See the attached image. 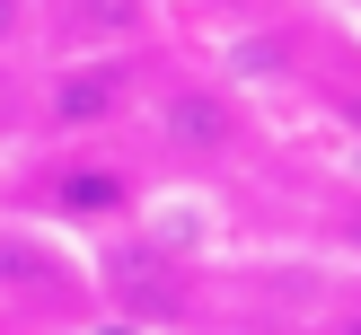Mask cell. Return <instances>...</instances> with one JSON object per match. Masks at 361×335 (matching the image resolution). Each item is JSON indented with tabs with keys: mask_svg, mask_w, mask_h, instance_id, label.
Listing matches in <instances>:
<instances>
[{
	"mask_svg": "<svg viewBox=\"0 0 361 335\" xmlns=\"http://www.w3.org/2000/svg\"><path fill=\"white\" fill-rule=\"evenodd\" d=\"M18 27H27V9H18V0H0V44H9Z\"/></svg>",
	"mask_w": 361,
	"mask_h": 335,
	"instance_id": "7",
	"label": "cell"
},
{
	"mask_svg": "<svg viewBox=\"0 0 361 335\" xmlns=\"http://www.w3.org/2000/svg\"><path fill=\"white\" fill-rule=\"evenodd\" d=\"M123 203H133V185H123L115 168H97V159H80L71 176H53V212H71V221H115Z\"/></svg>",
	"mask_w": 361,
	"mask_h": 335,
	"instance_id": "5",
	"label": "cell"
},
{
	"mask_svg": "<svg viewBox=\"0 0 361 335\" xmlns=\"http://www.w3.org/2000/svg\"><path fill=\"white\" fill-rule=\"evenodd\" d=\"M53 27L80 35V44H115L141 27V0H53Z\"/></svg>",
	"mask_w": 361,
	"mask_h": 335,
	"instance_id": "6",
	"label": "cell"
},
{
	"mask_svg": "<svg viewBox=\"0 0 361 335\" xmlns=\"http://www.w3.org/2000/svg\"><path fill=\"white\" fill-rule=\"evenodd\" d=\"M97 282H106V300H115L123 317H141V327H176V317L194 309V264L176 256L168 238H115L97 256Z\"/></svg>",
	"mask_w": 361,
	"mask_h": 335,
	"instance_id": "1",
	"label": "cell"
},
{
	"mask_svg": "<svg viewBox=\"0 0 361 335\" xmlns=\"http://www.w3.org/2000/svg\"><path fill=\"white\" fill-rule=\"evenodd\" d=\"M159 141H168L176 159H221L229 141H238V97H229V88H203V80L168 88V97H159Z\"/></svg>",
	"mask_w": 361,
	"mask_h": 335,
	"instance_id": "2",
	"label": "cell"
},
{
	"mask_svg": "<svg viewBox=\"0 0 361 335\" xmlns=\"http://www.w3.org/2000/svg\"><path fill=\"white\" fill-rule=\"evenodd\" d=\"M123 97H133V62H80V71H62V80H53L44 115L62 123V133H97V123L123 115Z\"/></svg>",
	"mask_w": 361,
	"mask_h": 335,
	"instance_id": "4",
	"label": "cell"
},
{
	"mask_svg": "<svg viewBox=\"0 0 361 335\" xmlns=\"http://www.w3.org/2000/svg\"><path fill=\"white\" fill-rule=\"evenodd\" d=\"M0 291L35 309H80V274L53 256V238H27V229H0Z\"/></svg>",
	"mask_w": 361,
	"mask_h": 335,
	"instance_id": "3",
	"label": "cell"
}]
</instances>
